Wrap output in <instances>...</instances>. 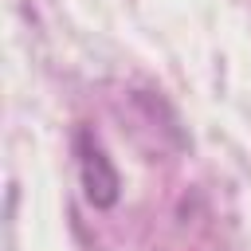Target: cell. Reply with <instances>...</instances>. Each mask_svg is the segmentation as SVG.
Listing matches in <instances>:
<instances>
[{
	"instance_id": "obj_1",
	"label": "cell",
	"mask_w": 251,
	"mask_h": 251,
	"mask_svg": "<svg viewBox=\"0 0 251 251\" xmlns=\"http://www.w3.org/2000/svg\"><path fill=\"white\" fill-rule=\"evenodd\" d=\"M78 173H82V188H86V200L94 208H110L118 200V173L110 165V157L102 153L98 141L82 137L78 141Z\"/></svg>"
}]
</instances>
